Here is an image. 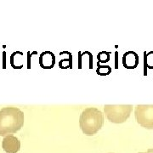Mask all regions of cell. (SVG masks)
<instances>
[{"mask_svg":"<svg viewBox=\"0 0 153 153\" xmlns=\"http://www.w3.org/2000/svg\"><path fill=\"white\" fill-rule=\"evenodd\" d=\"M24 125V112L17 107L0 110V136H7L19 131Z\"/></svg>","mask_w":153,"mask_h":153,"instance_id":"6da1fadb","label":"cell"},{"mask_svg":"<svg viewBox=\"0 0 153 153\" xmlns=\"http://www.w3.org/2000/svg\"><path fill=\"white\" fill-rule=\"evenodd\" d=\"M104 124V114L95 107H88L82 111L79 117V126L87 136H93Z\"/></svg>","mask_w":153,"mask_h":153,"instance_id":"7a4b0ae2","label":"cell"},{"mask_svg":"<svg viewBox=\"0 0 153 153\" xmlns=\"http://www.w3.org/2000/svg\"><path fill=\"white\" fill-rule=\"evenodd\" d=\"M132 105H105L104 112L108 120L112 123L120 124L124 123L131 114Z\"/></svg>","mask_w":153,"mask_h":153,"instance_id":"3957f363","label":"cell"},{"mask_svg":"<svg viewBox=\"0 0 153 153\" xmlns=\"http://www.w3.org/2000/svg\"><path fill=\"white\" fill-rule=\"evenodd\" d=\"M137 123L146 129H153V105H137L134 109Z\"/></svg>","mask_w":153,"mask_h":153,"instance_id":"277c9868","label":"cell"},{"mask_svg":"<svg viewBox=\"0 0 153 153\" xmlns=\"http://www.w3.org/2000/svg\"><path fill=\"white\" fill-rule=\"evenodd\" d=\"M2 147L7 153H17L21 149V141L14 135H7L2 141Z\"/></svg>","mask_w":153,"mask_h":153,"instance_id":"5b68a950","label":"cell"},{"mask_svg":"<svg viewBox=\"0 0 153 153\" xmlns=\"http://www.w3.org/2000/svg\"><path fill=\"white\" fill-rule=\"evenodd\" d=\"M140 62L139 55L134 51H128L123 56V65L127 69L136 68Z\"/></svg>","mask_w":153,"mask_h":153,"instance_id":"8992f818","label":"cell"},{"mask_svg":"<svg viewBox=\"0 0 153 153\" xmlns=\"http://www.w3.org/2000/svg\"><path fill=\"white\" fill-rule=\"evenodd\" d=\"M55 64V56L50 51L43 52L39 56V65L42 68L50 69L53 68Z\"/></svg>","mask_w":153,"mask_h":153,"instance_id":"52a82bcc","label":"cell"},{"mask_svg":"<svg viewBox=\"0 0 153 153\" xmlns=\"http://www.w3.org/2000/svg\"><path fill=\"white\" fill-rule=\"evenodd\" d=\"M144 60H145V67H148L149 69H153V51H151L146 54V52H145L144 55Z\"/></svg>","mask_w":153,"mask_h":153,"instance_id":"ba28073f","label":"cell"},{"mask_svg":"<svg viewBox=\"0 0 153 153\" xmlns=\"http://www.w3.org/2000/svg\"><path fill=\"white\" fill-rule=\"evenodd\" d=\"M96 72L98 75L100 76H106L111 72V68L109 66H100V64L98 63V68L96 70Z\"/></svg>","mask_w":153,"mask_h":153,"instance_id":"9c48e42d","label":"cell"},{"mask_svg":"<svg viewBox=\"0 0 153 153\" xmlns=\"http://www.w3.org/2000/svg\"><path fill=\"white\" fill-rule=\"evenodd\" d=\"M97 58H98L99 63H100V62H102V63L107 62V61H109L110 53L109 52H105V51L100 52V53H99V55H97Z\"/></svg>","mask_w":153,"mask_h":153,"instance_id":"30bf717a","label":"cell"},{"mask_svg":"<svg viewBox=\"0 0 153 153\" xmlns=\"http://www.w3.org/2000/svg\"><path fill=\"white\" fill-rule=\"evenodd\" d=\"M139 153H153V148H150V149H148L146 152H139Z\"/></svg>","mask_w":153,"mask_h":153,"instance_id":"8fae6325","label":"cell"}]
</instances>
